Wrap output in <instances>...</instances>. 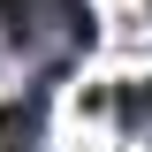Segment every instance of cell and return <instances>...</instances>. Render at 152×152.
<instances>
[{
	"label": "cell",
	"mask_w": 152,
	"mask_h": 152,
	"mask_svg": "<svg viewBox=\"0 0 152 152\" xmlns=\"http://www.w3.org/2000/svg\"><path fill=\"white\" fill-rule=\"evenodd\" d=\"M0 152H46V137H31V145H0Z\"/></svg>",
	"instance_id": "1"
}]
</instances>
